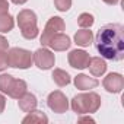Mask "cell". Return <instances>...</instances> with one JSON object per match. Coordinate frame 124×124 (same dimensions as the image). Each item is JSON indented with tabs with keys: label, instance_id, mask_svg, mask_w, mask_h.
Instances as JSON below:
<instances>
[{
	"label": "cell",
	"instance_id": "obj_21",
	"mask_svg": "<svg viewBox=\"0 0 124 124\" xmlns=\"http://www.w3.org/2000/svg\"><path fill=\"white\" fill-rule=\"evenodd\" d=\"M54 5H55L57 10L66 12L72 8V0H54Z\"/></svg>",
	"mask_w": 124,
	"mask_h": 124
},
{
	"label": "cell",
	"instance_id": "obj_18",
	"mask_svg": "<svg viewBox=\"0 0 124 124\" xmlns=\"http://www.w3.org/2000/svg\"><path fill=\"white\" fill-rule=\"evenodd\" d=\"M15 26V21L9 13L0 15V32H9Z\"/></svg>",
	"mask_w": 124,
	"mask_h": 124
},
{
	"label": "cell",
	"instance_id": "obj_19",
	"mask_svg": "<svg viewBox=\"0 0 124 124\" xmlns=\"http://www.w3.org/2000/svg\"><path fill=\"white\" fill-rule=\"evenodd\" d=\"M12 82H13V76H10V75H2V76H0V92H3V93L8 95Z\"/></svg>",
	"mask_w": 124,
	"mask_h": 124
},
{
	"label": "cell",
	"instance_id": "obj_22",
	"mask_svg": "<svg viewBox=\"0 0 124 124\" xmlns=\"http://www.w3.org/2000/svg\"><path fill=\"white\" fill-rule=\"evenodd\" d=\"M6 67H9V61H8V53L3 51L0 53V72L5 70Z\"/></svg>",
	"mask_w": 124,
	"mask_h": 124
},
{
	"label": "cell",
	"instance_id": "obj_13",
	"mask_svg": "<svg viewBox=\"0 0 124 124\" xmlns=\"http://www.w3.org/2000/svg\"><path fill=\"white\" fill-rule=\"evenodd\" d=\"M37 104H38V102H37L35 95L28 93V92H25V93L18 99V105H19V108H21L23 112H29V111L35 109Z\"/></svg>",
	"mask_w": 124,
	"mask_h": 124
},
{
	"label": "cell",
	"instance_id": "obj_20",
	"mask_svg": "<svg viewBox=\"0 0 124 124\" xmlns=\"http://www.w3.org/2000/svg\"><path fill=\"white\" fill-rule=\"evenodd\" d=\"M78 25L80 28H91L93 25V16L91 13H82V15H79Z\"/></svg>",
	"mask_w": 124,
	"mask_h": 124
},
{
	"label": "cell",
	"instance_id": "obj_25",
	"mask_svg": "<svg viewBox=\"0 0 124 124\" xmlns=\"http://www.w3.org/2000/svg\"><path fill=\"white\" fill-rule=\"evenodd\" d=\"M5 107H6V98L0 93V114L5 111Z\"/></svg>",
	"mask_w": 124,
	"mask_h": 124
},
{
	"label": "cell",
	"instance_id": "obj_24",
	"mask_svg": "<svg viewBox=\"0 0 124 124\" xmlns=\"http://www.w3.org/2000/svg\"><path fill=\"white\" fill-rule=\"evenodd\" d=\"M8 48H9V42H8V39H6L5 37H2V35H0V53L6 51Z\"/></svg>",
	"mask_w": 124,
	"mask_h": 124
},
{
	"label": "cell",
	"instance_id": "obj_12",
	"mask_svg": "<svg viewBox=\"0 0 124 124\" xmlns=\"http://www.w3.org/2000/svg\"><path fill=\"white\" fill-rule=\"evenodd\" d=\"M88 67H89V72L95 78H99V76H102L107 72V63L101 57H92V58H89Z\"/></svg>",
	"mask_w": 124,
	"mask_h": 124
},
{
	"label": "cell",
	"instance_id": "obj_5",
	"mask_svg": "<svg viewBox=\"0 0 124 124\" xmlns=\"http://www.w3.org/2000/svg\"><path fill=\"white\" fill-rule=\"evenodd\" d=\"M64 28H66V25H64V21L61 19V18H58V16L50 18L48 22H47V25H45V28H44V31H42L41 44H42V45H47L53 35H55V34H58V32H63Z\"/></svg>",
	"mask_w": 124,
	"mask_h": 124
},
{
	"label": "cell",
	"instance_id": "obj_2",
	"mask_svg": "<svg viewBox=\"0 0 124 124\" xmlns=\"http://www.w3.org/2000/svg\"><path fill=\"white\" fill-rule=\"evenodd\" d=\"M99 107H101V96L95 92L79 93L72 99V109L79 115L96 112Z\"/></svg>",
	"mask_w": 124,
	"mask_h": 124
},
{
	"label": "cell",
	"instance_id": "obj_26",
	"mask_svg": "<svg viewBox=\"0 0 124 124\" xmlns=\"http://www.w3.org/2000/svg\"><path fill=\"white\" fill-rule=\"evenodd\" d=\"M82 123H95V120L93 118H91V117H82V118H79V124H82Z\"/></svg>",
	"mask_w": 124,
	"mask_h": 124
},
{
	"label": "cell",
	"instance_id": "obj_3",
	"mask_svg": "<svg viewBox=\"0 0 124 124\" xmlns=\"http://www.w3.org/2000/svg\"><path fill=\"white\" fill-rule=\"evenodd\" d=\"M18 26L22 32V37L26 39H34L38 37V25H37V15L29 10L23 9L18 13Z\"/></svg>",
	"mask_w": 124,
	"mask_h": 124
},
{
	"label": "cell",
	"instance_id": "obj_7",
	"mask_svg": "<svg viewBox=\"0 0 124 124\" xmlns=\"http://www.w3.org/2000/svg\"><path fill=\"white\" fill-rule=\"evenodd\" d=\"M32 58H34V63L37 64V67H38V69H42V70L51 69V67L54 66V61H55L54 54H53L50 50H47V48H39V50H37L35 54L32 55Z\"/></svg>",
	"mask_w": 124,
	"mask_h": 124
},
{
	"label": "cell",
	"instance_id": "obj_8",
	"mask_svg": "<svg viewBox=\"0 0 124 124\" xmlns=\"http://www.w3.org/2000/svg\"><path fill=\"white\" fill-rule=\"evenodd\" d=\"M102 85L108 92L120 93L124 88V78L120 73H109V75H107V78H104Z\"/></svg>",
	"mask_w": 124,
	"mask_h": 124
},
{
	"label": "cell",
	"instance_id": "obj_1",
	"mask_svg": "<svg viewBox=\"0 0 124 124\" xmlns=\"http://www.w3.org/2000/svg\"><path fill=\"white\" fill-rule=\"evenodd\" d=\"M95 47L98 53L112 61L124 58V28L120 23L104 25L95 38Z\"/></svg>",
	"mask_w": 124,
	"mask_h": 124
},
{
	"label": "cell",
	"instance_id": "obj_4",
	"mask_svg": "<svg viewBox=\"0 0 124 124\" xmlns=\"http://www.w3.org/2000/svg\"><path fill=\"white\" fill-rule=\"evenodd\" d=\"M8 61H9V67H15V69H28L32 64V54L28 50L15 47L10 48L8 53Z\"/></svg>",
	"mask_w": 124,
	"mask_h": 124
},
{
	"label": "cell",
	"instance_id": "obj_9",
	"mask_svg": "<svg viewBox=\"0 0 124 124\" xmlns=\"http://www.w3.org/2000/svg\"><path fill=\"white\" fill-rule=\"evenodd\" d=\"M89 54L83 50H73L69 54V64L73 69H86L89 63Z\"/></svg>",
	"mask_w": 124,
	"mask_h": 124
},
{
	"label": "cell",
	"instance_id": "obj_15",
	"mask_svg": "<svg viewBox=\"0 0 124 124\" xmlns=\"http://www.w3.org/2000/svg\"><path fill=\"white\" fill-rule=\"evenodd\" d=\"M25 92H26V82L22 80V79H13V82H12V85H10V89H9L8 95H9L10 98L19 99Z\"/></svg>",
	"mask_w": 124,
	"mask_h": 124
},
{
	"label": "cell",
	"instance_id": "obj_14",
	"mask_svg": "<svg viewBox=\"0 0 124 124\" xmlns=\"http://www.w3.org/2000/svg\"><path fill=\"white\" fill-rule=\"evenodd\" d=\"M23 124H47L48 123V117L38 109H32L29 111V114L22 120Z\"/></svg>",
	"mask_w": 124,
	"mask_h": 124
},
{
	"label": "cell",
	"instance_id": "obj_6",
	"mask_svg": "<svg viewBox=\"0 0 124 124\" xmlns=\"http://www.w3.org/2000/svg\"><path fill=\"white\" fill-rule=\"evenodd\" d=\"M47 104H48V108L57 114H63L69 109V101L66 98V95L60 91H54L48 95V99H47Z\"/></svg>",
	"mask_w": 124,
	"mask_h": 124
},
{
	"label": "cell",
	"instance_id": "obj_11",
	"mask_svg": "<svg viewBox=\"0 0 124 124\" xmlns=\"http://www.w3.org/2000/svg\"><path fill=\"white\" fill-rule=\"evenodd\" d=\"M75 86L80 91H89V89H93L98 86V80L95 78H89L82 73L75 78Z\"/></svg>",
	"mask_w": 124,
	"mask_h": 124
},
{
	"label": "cell",
	"instance_id": "obj_28",
	"mask_svg": "<svg viewBox=\"0 0 124 124\" xmlns=\"http://www.w3.org/2000/svg\"><path fill=\"white\" fill-rule=\"evenodd\" d=\"M12 2H13L15 5H23V3L28 2V0H12Z\"/></svg>",
	"mask_w": 124,
	"mask_h": 124
},
{
	"label": "cell",
	"instance_id": "obj_16",
	"mask_svg": "<svg viewBox=\"0 0 124 124\" xmlns=\"http://www.w3.org/2000/svg\"><path fill=\"white\" fill-rule=\"evenodd\" d=\"M92 39H93L92 31H89V29H86V28L78 31L76 35H75V42H76L78 45H80V47H88V45H91V44H92Z\"/></svg>",
	"mask_w": 124,
	"mask_h": 124
},
{
	"label": "cell",
	"instance_id": "obj_23",
	"mask_svg": "<svg viewBox=\"0 0 124 124\" xmlns=\"http://www.w3.org/2000/svg\"><path fill=\"white\" fill-rule=\"evenodd\" d=\"M9 10V3L8 0H0V15H5Z\"/></svg>",
	"mask_w": 124,
	"mask_h": 124
},
{
	"label": "cell",
	"instance_id": "obj_17",
	"mask_svg": "<svg viewBox=\"0 0 124 124\" xmlns=\"http://www.w3.org/2000/svg\"><path fill=\"white\" fill-rule=\"evenodd\" d=\"M53 80L58 85V86H66L70 83V76L67 72L61 70V69H54L53 72Z\"/></svg>",
	"mask_w": 124,
	"mask_h": 124
},
{
	"label": "cell",
	"instance_id": "obj_27",
	"mask_svg": "<svg viewBox=\"0 0 124 124\" xmlns=\"http://www.w3.org/2000/svg\"><path fill=\"white\" fill-rule=\"evenodd\" d=\"M102 2H105L107 5H112V6H114V5H117V3L120 2V0H102Z\"/></svg>",
	"mask_w": 124,
	"mask_h": 124
},
{
	"label": "cell",
	"instance_id": "obj_10",
	"mask_svg": "<svg viewBox=\"0 0 124 124\" xmlns=\"http://www.w3.org/2000/svg\"><path fill=\"white\" fill-rule=\"evenodd\" d=\"M70 38L66 35V34H63V32H58V34H55V35H53L51 37V39L48 41V47L50 48H53L54 51H64V50H67L69 47H70Z\"/></svg>",
	"mask_w": 124,
	"mask_h": 124
}]
</instances>
